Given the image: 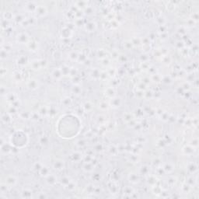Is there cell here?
Here are the masks:
<instances>
[{"instance_id":"11","label":"cell","mask_w":199,"mask_h":199,"mask_svg":"<svg viewBox=\"0 0 199 199\" xmlns=\"http://www.w3.org/2000/svg\"><path fill=\"white\" fill-rule=\"evenodd\" d=\"M96 23H93V22L88 23L86 25V26H85L86 30L87 31H89V32H92V31H93V30L96 29Z\"/></svg>"},{"instance_id":"2","label":"cell","mask_w":199,"mask_h":199,"mask_svg":"<svg viewBox=\"0 0 199 199\" xmlns=\"http://www.w3.org/2000/svg\"><path fill=\"white\" fill-rule=\"evenodd\" d=\"M17 183V178L14 176H9L6 178V184L9 187H13Z\"/></svg>"},{"instance_id":"20","label":"cell","mask_w":199,"mask_h":199,"mask_svg":"<svg viewBox=\"0 0 199 199\" xmlns=\"http://www.w3.org/2000/svg\"><path fill=\"white\" fill-rule=\"evenodd\" d=\"M69 58H70V59L75 61V60L78 59V58H79V55L77 54V52H76V51H72V52L69 54Z\"/></svg>"},{"instance_id":"27","label":"cell","mask_w":199,"mask_h":199,"mask_svg":"<svg viewBox=\"0 0 199 199\" xmlns=\"http://www.w3.org/2000/svg\"><path fill=\"white\" fill-rule=\"evenodd\" d=\"M164 170L166 171H167V172H171V171H173V170H174V167H170V164L168 163V164H167L164 167Z\"/></svg>"},{"instance_id":"13","label":"cell","mask_w":199,"mask_h":199,"mask_svg":"<svg viewBox=\"0 0 199 199\" xmlns=\"http://www.w3.org/2000/svg\"><path fill=\"white\" fill-rule=\"evenodd\" d=\"M26 7L28 11L31 12V11H36V10H37V8H38V6L34 3H28Z\"/></svg>"},{"instance_id":"24","label":"cell","mask_w":199,"mask_h":199,"mask_svg":"<svg viewBox=\"0 0 199 199\" xmlns=\"http://www.w3.org/2000/svg\"><path fill=\"white\" fill-rule=\"evenodd\" d=\"M38 86V84H37V82H36L35 80H31L30 83H29V87L30 89H36Z\"/></svg>"},{"instance_id":"4","label":"cell","mask_w":199,"mask_h":199,"mask_svg":"<svg viewBox=\"0 0 199 199\" xmlns=\"http://www.w3.org/2000/svg\"><path fill=\"white\" fill-rule=\"evenodd\" d=\"M62 72L59 69H55L51 72V76L55 79H60L62 76Z\"/></svg>"},{"instance_id":"23","label":"cell","mask_w":199,"mask_h":199,"mask_svg":"<svg viewBox=\"0 0 199 199\" xmlns=\"http://www.w3.org/2000/svg\"><path fill=\"white\" fill-rule=\"evenodd\" d=\"M14 19H15V20L17 23H23V20H24V18L21 15H17V16H16Z\"/></svg>"},{"instance_id":"25","label":"cell","mask_w":199,"mask_h":199,"mask_svg":"<svg viewBox=\"0 0 199 199\" xmlns=\"http://www.w3.org/2000/svg\"><path fill=\"white\" fill-rule=\"evenodd\" d=\"M92 76L94 77L95 79H97V78H100V76H101V73H100V72L96 69H94L93 71V73H92Z\"/></svg>"},{"instance_id":"14","label":"cell","mask_w":199,"mask_h":199,"mask_svg":"<svg viewBox=\"0 0 199 199\" xmlns=\"http://www.w3.org/2000/svg\"><path fill=\"white\" fill-rule=\"evenodd\" d=\"M121 104V101L120 98H117V97H115V98H113L111 99V105L113 107H119Z\"/></svg>"},{"instance_id":"16","label":"cell","mask_w":199,"mask_h":199,"mask_svg":"<svg viewBox=\"0 0 199 199\" xmlns=\"http://www.w3.org/2000/svg\"><path fill=\"white\" fill-rule=\"evenodd\" d=\"M2 121L5 124H8L9 122L11 121V117L8 114H4L2 115Z\"/></svg>"},{"instance_id":"10","label":"cell","mask_w":199,"mask_h":199,"mask_svg":"<svg viewBox=\"0 0 199 199\" xmlns=\"http://www.w3.org/2000/svg\"><path fill=\"white\" fill-rule=\"evenodd\" d=\"M40 174L42 176V177H48L49 174H50V170H49V168L48 167H44V166H43L42 167H41V169L40 170Z\"/></svg>"},{"instance_id":"6","label":"cell","mask_w":199,"mask_h":199,"mask_svg":"<svg viewBox=\"0 0 199 199\" xmlns=\"http://www.w3.org/2000/svg\"><path fill=\"white\" fill-rule=\"evenodd\" d=\"M46 182L49 185H54L57 182V178L55 175L49 174L48 177H46Z\"/></svg>"},{"instance_id":"17","label":"cell","mask_w":199,"mask_h":199,"mask_svg":"<svg viewBox=\"0 0 199 199\" xmlns=\"http://www.w3.org/2000/svg\"><path fill=\"white\" fill-rule=\"evenodd\" d=\"M16 96L15 95V93H8L6 97H7V100L9 101H11V102H15L16 101Z\"/></svg>"},{"instance_id":"19","label":"cell","mask_w":199,"mask_h":199,"mask_svg":"<svg viewBox=\"0 0 199 199\" xmlns=\"http://www.w3.org/2000/svg\"><path fill=\"white\" fill-rule=\"evenodd\" d=\"M72 157L73 158V159L75 161H79L82 159V154L79 152H75L72 155Z\"/></svg>"},{"instance_id":"15","label":"cell","mask_w":199,"mask_h":199,"mask_svg":"<svg viewBox=\"0 0 199 199\" xmlns=\"http://www.w3.org/2000/svg\"><path fill=\"white\" fill-rule=\"evenodd\" d=\"M83 170L86 172H92L93 170L94 169L93 168V166L91 163H89V162H86V163L83 165Z\"/></svg>"},{"instance_id":"21","label":"cell","mask_w":199,"mask_h":199,"mask_svg":"<svg viewBox=\"0 0 199 199\" xmlns=\"http://www.w3.org/2000/svg\"><path fill=\"white\" fill-rule=\"evenodd\" d=\"M9 187L6 185V184H1V187H0V191H1V194H6V191H7V188Z\"/></svg>"},{"instance_id":"26","label":"cell","mask_w":199,"mask_h":199,"mask_svg":"<svg viewBox=\"0 0 199 199\" xmlns=\"http://www.w3.org/2000/svg\"><path fill=\"white\" fill-rule=\"evenodd\" d=\"M28 46H29V48H30V49H31V50H33V51H35L36 49H37L38 45H37V44L34 43V42H30V43L29 44Z\"/></svg>"},{"instance_id":"3","label":"cell","mask_w":199,"mask_h":199,"mask_svg":"<svg viewBox=\"0 0 199 199\" xmlns=\"http://www.w3.org/2000/svg\"><path fill=\"white\" fill-rule=\"evenodd\" d=\"M20 194H21V197H23V198H30L33 197L32 191L30 189H27V188L23 189Z\"/></svg>"},{"instance_id":"7","label":"cell","mask_w":199,"mask_h":199,"mask_svg":"<svg viewBox=\"0 0 199 199\" xmlns=\"http://www.w3.org/2000/svg\"><path fill=\"white\" fill-rule=\"evenodd\" d=\"M36 13H37L38 16H44L47 14V10L45 7L40 6H38L37 10H36Z\"/></svg>"},{"instance_id":"22","label":"cell","mask_w":199,"mask_h":199,"mask_svg":"<svg viewBox=\"0 0 199 199\" xmlns=\"http://www.w3.org/2000/svg\"><path fill=\"white\" fill-rule=\"evenodd\" d=\"M72 92L75 94H79L81 93V88L79 86H74L72 87Z\"/></svg>"},{"instance_id":"12","label":"cell","mask_w":199,"mask_h":199,"mask_svg":"<svg viewBox=\"0 0 199 199\" xmlns=\"http://www.w3.org/2000/svg\"><path fill=\"white\" fill-rule=\"evenodd\" d=\"M59 181L61 183V184L62 185H64V186H67L70 182H71V180L69 177H62L60 180H59Z\"/></svg>"},{"instance_id":"5","label":"cell","mask_w":199,"mask_h":199,"mask_svg":"<svg viewBox=\"0 0 199 199\" xmlns=\"http://www.w3.org/2000/svg\"><path fill=\"white\" fill-rule=\"evenodd\" d=\"M53 167L57 170H61L65 167V163H64V162L61 161V160H56L55 162H54Z\"/></svg>"},{"instance_id":"28","label":"cell","mask_w":199,"mask_h":199,"mask_svg":"<svg viewBox=\"0 0 199 199\" xmlns=\"http://www.w3.org/2000/svg\"><path fill=\"white\" fill-rule=\"evenodd\" d=\"M76 144H77V146H85V141L83 140V139H80V140H79L77 142H76Z\"/></svg>"},{"instance_id":"1","label":"cell","mask_w":199,"mask_h":199,"mask_svg":"<svg viewBox=\"0 0 199 199\" xmlns=\"http://www.w3.org/2000/svg\"><path fill=\"white\" fill-rule=\"evenodd\" d=\"M16 41L18 43H20V44H26V43H28L29 37L26 34L22 33V34H20L17 35Z\"/></svg>"},{"instance_id":"18","label":"cell","mask_w":199,"mask_h":199,"mask_svg":"<svg viewBox=\"0 0 199 199\" xmlns=\"http://www.w3.org/2000/svg\"><path fill=\"white\" fill-rule=\"evenodd\" d=\"M76 184L73 181H72V180H71V182L66 186V188H67L68 191H73L74 190L76 189Z\"/></svg>"},{"instance_id":"9","label":"cell","mask_w":199,"mask_h":199,"mask_svg":"<svg viewBox=\"0 0 199 199\" xmlns=\"http://www.w3.org/2000/svg\"><path fill=\"white\" fill-rule=\"evenodd\" d=\"M128 180H129V181L131 182L132 184H137V183L139 182V176L136 174H134V173H131V174H129Z\"/></svg>"},{"instance_id":"8","label":"cell","mask_w":199,"mask_h":199,"mask_svg":"<svg viewBox=\"0 0 199 199\" xmlns=\"http://www.w3.org/2000/svg\"><path fill=\"white\" fill-rule=\"evenodd\" d=\"M16 62L19 65H25L28 62V58L25 55H21L17 58Z\"/></svg>"}]
</instances>
